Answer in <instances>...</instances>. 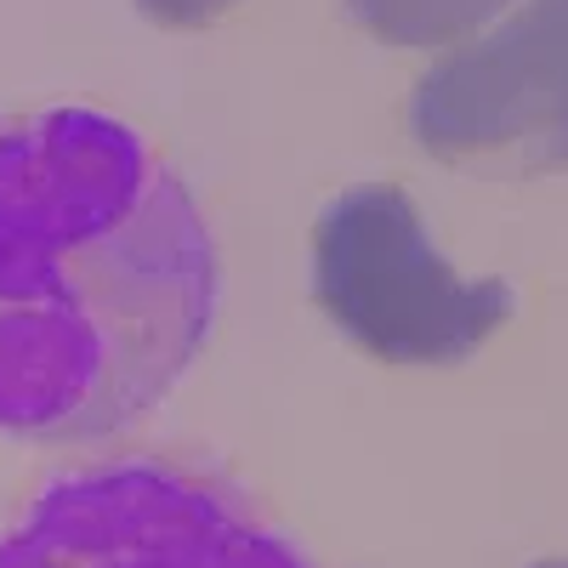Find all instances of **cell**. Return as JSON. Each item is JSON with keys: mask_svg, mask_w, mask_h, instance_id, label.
Segmentation results:
<instances>
[{"mask_svg": "<svg viewBox=\"0 0 568 568\" xmlns=\"http://www.w3.org/2000/svg\"><path fill=\"white\" fill-rule=\"evenodd\" d=\"M347 7L387 45H455L495 23L511 0H347Z\"/></svg>", "mask_w": 568, "mask_h": 568, "instance_id": "obj_5", "label": "cell"}, {"mask_svg": "<svg viewBox=\"0 0 568 568\" xmlns=\"http://www.w3.org/2000/svg\"><path fill=\"white\" fill-rule=\"evenodd\" d=\"M0 568H307L216 471L125 455L45 484L0 535Z\"/></svg>", "mask_w": 568, "mask_h": 568, "instance_id": "obj_2", "label": "cell"}, {"mask_svg": "<svg viewBox=\"0 0 568 568\" xmlns=\"http://www.w3.org/2000/svg\"><path fill=\"white\" fill-rule=\"evenodd\" d=\"M535 568H568V562H535Z\"/></svg>", "mask_w": 568, "mask_h": 568, "instance_id": "obj_7", "label": "cell"}, {"mask_svg": "<svg viewBox=\"0 0 568 568\" xmlns=\"http://www.w3.org/2000/svg\"><path fill=\"white\" fill-rule=\"evenodd\" d=\"M136 7L149 12L154 23H165V29H200V23L222 18L233 0H136Z\"/></svg>", "mask_w": 568, "mask_h": 568, "instance_id": "obj_6", "label": "cell"}, {"mask_svg": "<svg viewBox=\"0 0 568 568\" xmlns=\"http://www.w3.org/2000/svg\"><path fill=\"white\" fill-rule=\"evenodd\" d=\"M313 296L382 364H460L511 318L506 278H460L404 187L364 182L313 222Z\"/></svg>", "mask_w": 568, "mask_h": 568, "instance_id": "obj_3", "label": "cell"}, {"mask_svg": "<svg viewBox=\"0 0 568 568\" xmlns=\"http://www.w3.org/2000/svg\"><path fill=\"white\" fill-rule=\"evenodd\" d=\"M216 245L187 182L98 109L0 114V433L136 426L216 324Z\"/></svg>", "mask_w": 568, "mask_h": 568, "instance_id": "obj_1", "label": "cell"}, {"mask_svg": "<svg viewBox=\"0 0 568 568\" xmlns=\"http://www.w3.org/2000/svg\"><path fill=\"white\" fill-rule=\"evenodd\" d=\"M409 131L433 160L489 176L568 171V0H524L409 91Z\"/></svg>", "mask_w": 568, "mask_h": 568, "instance_id": "obj_4", "label": "cell"}]
</instances>
